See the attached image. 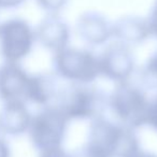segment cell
<instances>
[{
    "instance_id": "cell-5",
    "label": "cell",
    "mask_w": 157,
    "mask_h": 157,
    "mask_svg": "<svg viewBox=\"0 0 157 157\" xmlns=\"http://www.w3.org/2000/svg\"><path fill=\"white\" fill-rule=\"evenodd\" d=\"M69 123L70 121L57 105H46L33 114L27 135L38 152L61 147L67 136Z\"/></svg>"
},
{
    "instance_id": "cell-21",
    "label": "cell",
    "mask_w": 157,
    "mask_h": 157,
    "mask_svg": "<svg viewBox=\"0 0 157 157\" xmlns=\"http://www.w3.org/2000/svg\"><path fill=\"white\" fill-rule=\"evenodd\" d=\"M12 150L9 142L5 139V137L0 136V157H11Z\"/></svg>"
},
{
    "instance_id": "cell-4",
    "label": "cell",
    "mask_w": 157,
    "mask_h": 157,
    "mask_svg": "<svg viewBox=\"0 0 157 157\" xmlns=\"http://www.w3.org/2000/svg\"><path fill=\"white\" fill-rule=\"evenodd\" d=\"M53 73L67 83L93 84L100 76L98 55L69 45L53 54Z\"/></svg>"
},
{
    "instance_id": "cell-19",
    "label": "cell",
    "mask_w": 157,
    "mask_h": 157,
    "mask_svg": "<svg viewBox=\"0 0 157 157\" xmlns=\"http://www.w3.org/2000/svg\"><path fill=\"white\" fill-rule=\"evenodd\" d=\"M147 23L150 26L151 35L153 37L157 38V0H155V3L153 6L152 10L150 12V15L147 17Z\"/></svg>"
},
{
    "instance_id": "cell-3",
    "label": "cell",
    "mask_w": 157,
    "mask_h": 157,
    "mask_svg": "<svg viewBox=\"0 0 157 157\" xmlns=\"http://www.w3.org/2000/svg\"><path fill=\"white\" fill-rule=\"evenodd\" d=\"M150 98L141 86L131 81L118 83L108 96V109L113 120L133 130L145 126Z\"/></svg>"
},
{
    "instance_id": "cell-2",
    "label": "cell",
    "mask_w": 157,
    "mask_h": 157,
    "mask_svg": "<svg viewBox=\"0 0 157 157\" xmlns=\"http://www.w3.org/2000/svg\"><path fill=\"white\" fill-rule=\"evenodd\" d=\"M86 143L107 157H130L141 148L136 130L105 115L90 122Z\"/></svg>"
},
{
    "instance_id": "cell-14",
    "label": "cell",
    "mask_w": 157,
    "mask_h": 157,
    "mask_svg": "<svg viewBox=\"0 0 157 157\" xmlns=\"http://www.w3.org/2000/svg\"><path fill=\"white\" fill-rule=\"evenodd\" d=\"M140 80L142 86L148 90L157 88V50L148 56L141 68Z\"/></svg>"
},
{
    "instance_id": "cell-18",
    "label": "cell",
    "mask_w": 157,
    "mask_h": 157,
    "mask_svg": "<svg viewBox=\"0 0 157 157\" xmlns=\"http://www.w3.org/2000/svg\"><path fill=\"white\" fill-rule=\"evenodd\" d=\"M39 157H73V156H72L71 153L67 152L61 146V147L51 148V150L39 152Z\"/></svg>"
},
{
    "instance_id": "cell-6",
    "label": "cell",
    "mask_w": 157,
    "mask_h": 157,
    "mask_svg": "<svg viewBox=\"0 0 157 157\" xmlns=\"http://www.w3.org/2000/svg\"><path fill=\"white\" fill-rule=\"evenodd\" d=\"M36 41L35 28L21 17L0 23V57L6 63H22L31 54Z\"/></svg>"
},
{
    "instance_id": "cell-1",
    "label": "cell",
    "mask_w": 157,
    "mask_h": 157,
    "mask_svg": "<svg viewBox=\"0 0 157 157\" xmlns=\"http://www.w3.org/2000/svg\"><path fill=\"white\" fill-rule=\"evenodd\" d=\"M53 105L71 121H92L105 115L108 96L93 84H71L60 87Z\"/></svg>"
},
{
    "instance_id": "cell-11",
    "label": "cell",
    "mask_w": 157,
    "mask_h": 157,
    "mask_svg": "<svg viewBox=\"0 0 157 157\" xmlns=\"http://www.w3.org/2000/svg\"><path fill=\"white\" fill-rule=\"evenodd\" d=\"M33 113L23 101L3 102L0 108V136L20 137L27 133Z\"/></svg>"
},
{
    "instance_id": "cell-20",
    "label": "cell",
    "mask_w": 157,
    "mask_h": 157,
    "mask_svg": "<svg viewBox=\"0 0 157 157\" xmlns=\"http://www.w3.org/2000/svg\"><path fill=\"white\" fill-rule=\"evenodd\" d=\"M26 0H0V10H14L22 7Z\"/></svg>"
},
{
    "instance_id": "cell-7",
    "label": "cell",
    "mask_w": 157,
    "mask_h": 157,
    "mask_svg": "<svg viewBox=\"0 0 157 157\" xmlns=\"http://www.w3.org/2000/svg\"><path fill=\"white\" fill-rule=\"evenodd\" d=\"M100 76L115 84L131 80L136 71V58L131 46L113 40L98 55Z\"/></svg>"
},
{
    "instance_id": "cell-22",
    "label": "cell",
    "mask_w": 157,
    "mask_h": 157,
    "mask_svg": "<svg viewBox=\"0 0 157 157\" xmlns=\"http://www.w3.org/2000/svg\"><path fill=\"white\" fill-rule=\"evenodd\" d=\"M130 157H157V155L152 152H147V151H143L140 148L138 152H136L135 154L131 155Z\"/></svg>"
},
{
    "instance_id": "cell-17",
    "label": "cell",
    "mask_w": 157,
    "mask_h": 157,
    "mask_svg": "<svg viewBox=\"0 0 157 157\" xmlns=\"http://www.w3.org/2000/svg\"><path fill=\"white\" fill-rule=\"evenodd\" d=\"M73 157H107L105 154L99 152L97 148L93 147L88 143H85L82 147L78 148L76 152L72 154Z\"/></svg>"
},
{
    "instance_id": "cell-8",
    "label": "cell",
    "mask_w": 157,
    "mask_h": 157,
    "mask_svg": "<svg viewBox=\"0 0 157 157\" xmlns=\"http://www.w3.org/2000/svg\"><path fill=\"white\" fill-rule=\"evenodd\" d=\"M31 73L22 63H0V101H23L27 103ZM28 105V103H27Z\"/></svg>"
},
{
    "instance_id": "cell-13",
    "label": "cell",
    "mask_w": 157,
    "mask_h": 157,
    "mask_svg": "<svg viewBox=\"0 0 157 157\" xmlns=\"http://www.w3.org/2000/svg\"><path fill=\"white\" fill-rule=\"evenodd\" d=\"M57 78L54 73H31L27 103L40 108L53 105L60 88Z\"/></svg>"
},
{
    "instance_id": "cell-16",
    "label": "cell",
    "mask_w": 157,
    "mask_h": 157,
    "mask_svg": "<svg viewBox=\"0 0 157 157\" xmlns=\"http://www.w3.org/2000/svg\"><path fill=\"white\" fill-rule=\"evenodd\" d=\"M146 125L157 132V94L150 99V107H148L147 122Z\"/></svg>"
},
{
    "instance_id": "cell-15",
    "label": "cell",
    "mask_w": 157,
    "mask_h": 157,
    "mask_svg": "<svg viewBox=\"0 0 157 157\" xmlns=\"http://www.w3.org/2000/svg\"><path fill=\"white\" fill-rule=\"evenodd\" d=\"M68 0H36L40 9L46 14H59V12L66 7Z\"/></svg>"
},
{
    "instance_id": "cell-12",
    "label": "cell",
    "mask_w": 157,
    "mask_h": 157,
    "mask_svg": "<svg viewBox=\"0 0 157 157\" xmlns=\"http://www.w3.org/2000/svg\"><path fill=\"white\" fill-rule=\"evenodd\" d=\"M152 37L147 18L127 15L112 23V39L129 46L138 45Z\"/></svg>"
},
{
    "instance_id": "cell-9",
    "label": "cell",
    "mask_w": 157,
    "mask_h": 157,
    "mask_svg": "<svg viewBox=\"0 0 157 157\" xmlns=\"http://www.w3.org/2000/svg\"><path fill=\"white\" fill-rule=\"evenodd\" d=\"M36 41L53 54L69 46L71 30L59 14H46L35 28Z\"/></svg>"
},
{
    "instance_id": "cell-10",
    "label": "cell",
    "mask_w": 157,
    "mask_h": 157,
    "mask_svg": "<svg viewBox=\"0 0 157 157\" xmlns=\"http://www.w3.org/2000/svg\"><path fill=\"white\" fill-rule=\"evenodd\" d=\"M75 29L80 39L90 46H101L112 39V23L97 11H86L78 16Z\"/></svg>"
}]
</instances>
